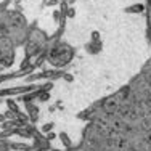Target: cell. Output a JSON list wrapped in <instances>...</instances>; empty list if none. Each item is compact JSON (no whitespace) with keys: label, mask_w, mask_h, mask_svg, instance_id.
I'll use <instances>...</instances> for the list:
<instances>
[{"label":"cell","mask_w":151,"mask_h":151,"mask_svg":"<svg viewBox=\"0 0 151 151\" xmlns=\"http://www.w3.org/2000/svg\"><path fill=\"white\" fill-rule=\"evenodd\" d=\"M88 151H151V58L127 85L100 103Z\"/></svg>","instance_id":"1"},{"label":"cell","mask_w":151,"mask_h":151,"mask_svg":"<svg viewBox=\"0 0 151 151\" xmlns=\"http://www.w3.org/2000/svg\"><path fill=\"white\" fill-rule=\"evenodd\" d=\"M74 58V48L68 44H56L48 53V63L52 66H66Z\"/></svg>","instance_id":"2"},{"label":"cell","mask_w":151,"mask_h":151,"mask_svg":"<svg viewBox=\"0 0 151 151\" xmlns=\"http://www.w3.org/2000/svg\"><path fill=\"white\" fill-rule=\"evenodd\" d=\"M143 12L145 10V6L143 5H134V6H129V8H125V12H129V13H137V12Z\"/></svg>","instance_id":"4"},{"label":"cell","mask_w":151,"mask_h":151,"mask_svg":"<svg viewBox=\"0 0 151 151\" xmlns=\"http://www.w3.org/2000/svg\"><path fill=\"white\" fill-rule=\"evenodd\" d=\"M146 37L151 44V0H146Z\"/></svg>","instance_id":"3"}]
</instances>
